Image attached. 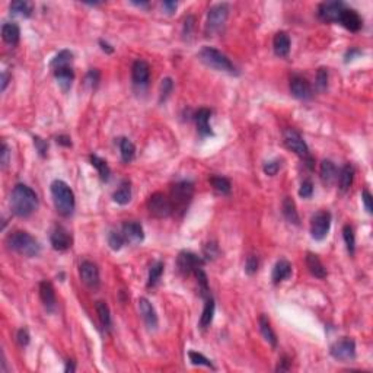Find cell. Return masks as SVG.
Listing matches in <instances>:
<instances>
[{
    "label": "cell",
    "instance_id": "obj_1",
    "mask_svg": "<svg viewBox=\"0 0 373 373\" xmlns=\"http://www.w3.org/2000/svg\"><path fill=\"white\" fill-rule=\"evenodd\" d=\"M38 206V197L28 185L16 184L11 196V209L19 217L31 216Z\"/></svg>",
    "mask_w": 373,
    "mask_h": 373
},
{
    "label": "cell",
    "instance_id": "obj_2",
    "mask_svg": "<svg viewBox=\"0 0 373 373\" xmlns=\"http://www.w3.org/2000/svg\"><path fill=\"white\" fill-rule=\"evenodd\" d=\"M51 196L54 200V206L57 211L65 217L72 216V213L75 210V194H73L72 188L67 185L65 181L55 179L51 182Z\"/></svg>",
    "mask_w": 373,
    "mask_h": 373
},
{
    "label": "cell",
    "instance_id": "obj_3",
    "mask_svg": "<svg viewBox=\"0 0 373 373\" xmlns=\"http://www.w3.org/2000/svg\"><path fill=\"white\" fill-rule=\"evenodd\" d=\"M6 243H8V248L15 251V253L21 254L23 257H37L38 254L41 253V246L38 241L31 236L28 232L23 231H16L11 233L6 239Z\"/></svg>",
    "mask_w": 373,
    "mask_h": 373
},
{
    "label": "cell",
    "instance_id": "obj_4",
    "mask_svg": "<svg viewBox=\"0 0 373 373\" xmlns=\"http://www.w3.org/2000/svg\"><path fill=\"white\" fill-rule=\"evenodd\" d=\"M200 60L206 65V66L211 67L214 70H219V72H226V73H236V69L233 66L231 60L228 58V55L223 54L222 51L213 48V47H203L198 53Z\"/></svg>",
    "mask_w": 373,
    "mask_h": 373
},
{
    "label": "cell",
    "instance_id": "obj_5",
    "mask_svg": "<svg viewBox=\"0 0 373 373\" xmlns=\"http://www.w3.org/2000/svg\"><path fill=\"white\" fill-rule=\"evenodd\" d=\"M193 194H194V185L190 181L176 182L171 190V203H172L174 210L185 211L193 198Z\"/></svg>",
    "mask_w": 373,
    "mask_h": 373
},
{
    "label": "cell",
    "instance_id": "obj_6",
    "mask_svg": "<svg viewBox=\"0 0 373 373\" xmlns=\"http://www.w3.org/2000/svg\"><path fill=\"white\" fill-rule=\"evenodd\" d=\"M229 15V6L226 3H217L211 6L207 15V23H206V33L209 35L217 34L225 26L226 19Z\"/></svg>",
    "mask_w": 373,
    "mask_h": 373
},
{
    "label": "cell",
    "instance_id": "obj_7",
    "mask_svg": "<svg viewBox=\"0 0 373 373\" xmlns=\"http://www.w3.org/2000/svg\"><path fill=\"white\" fill-rule=\"evenodd\" d=\"M147 210L156 219H165L174 213V207L171 198H168L162 193H154L147 200Z\"/></svg>",
    "mask_w": 373,
    "mask_h": 373
},
{
    "label": "cell",
    "instance_id": "obj_8",
    "mask_svg": "<svg viewBox=\"0 0 373 373\" xmlns=\"http://www.w3.org/2000/svg\"><path fill=\"white\" fill-rule=\"evenodd\" d=\"M331 228V213L327 210L318 211L310 220V235L315 241H322L327 238Z\"/></svg>",
    "mask_w": 373,
    "mask_h": 373
},
{
    "label": "cell",
    "instance_id": "obj_9",
    "mask_svg": "<svg viewBox=\"0 0 373 373\" xmlns=\"http://www.w3.org/2000/svg\"><path fill=\"white\" fill-rule=\"evenodd\" d=\"M203 264H204V261H203L201 257H198L194 253H190V251L179 253L178 258H176L178 271L184 275H190L196 273L197 270H200L203 267Z\"/></svg>",
    "mask_w": 373,
    "mask_h": 373
},
{
    "label": "cell",
    "instance_id": "obj_10",
    "mask_svg": "<svg viewBox=\"0 0 373 373\" xmlns=\"http://www.w3.org/2000/svg\"><path fill=\"white\" fill-rule=\"evenodd\" d=\"M331 356L341 362H349L356 357V343L351 338H341L331 346Z\"/></svg>",
    "mask_w": 373,
    "mask_h": 373
},
{
    "label": "cell",
    "instance_id": "obj_11",
    "mask_svg": "<svg viewBox=\"0 0 373 373\" xmlns=\"http://www.w3.org/2000/svg\"><path fill=\"white\" fill-rule=\"evenodd\" d=\"M283 137H285L286 146L292 152H295L297 156H300V158L309 156V147H307L306 142L303 140V137L295 129H287V130H285Z\"/></svg>",
    "mask_w": 373,
    "mask_h": 373
},
{
    "label": "cell",
    "instance_id": "obj_12",
    "mask_svg": "<svg viewBox=\"0 0 373 373\" xmlns=\"http://www.w3.org/2000/svg\"><path fill=\"white\" fill-rule=\"evenodd\" d=\"M346 9L344 3L334 0V2H324L319 5L318 15L319 18L325 22H338L341 12Z\"/></svg>",
    "mask_w": 373,
    "mask_h": 373
},
{
    "label": "cell",
    "instance_id": "obj_13",
    "mask_svg": "<svg viewBox=\"0 0 373 373\" xmlns=\"http://www.w3.org/2000/svg\"><path fill=\"white\" fill-rule=\"evenodd\" d=\"M79 274L80 278L89 289H98L99 283V270L98 267L90 261H83L79 267Z\"/></svg>",
    "mask_w": 373,
    "mask_h": 373
},
{
    "label": "cell",
    "instance_id": "obj_14",
    "mask_svg": "<svg viewBox=\"0 0 373 373\" xmlns=\"http://www.w3.org/2000/svg\"><path fill=\"white\" fill-rule=\"evenodd\" d=\"M50 241L55 251H66L72 246L73 243V238L72 233L67 231L63 226H55L51 235H50Z\"/></svg>",
    "mask_w": 373,
    "mask_h": 373
},
{
    "label": "cell",
    "instance_id": "obj_15",
    "mask_svg": "<svg viewBox=\"0 0 373 373\" xmlns=\"http://www.w3.org/2000/svg\"><path fill=\"white\" fill-rule=\"evenodd\" d=\"M132 77L134 85L146 86L150 79V67L144 60H136L132 67Z\"/></svg>",
    "mask_w": 373,
    "mask_h": 373
},
{
    "label": "cell",
    "instance_id": "obj_16",
    "mask_svg": "<svg viewBox=\"0 0 373 373\" xmlns=\"http://www.w3.org/2000/svg\"><path fill=\"white\" fill-rule=\"evenodd\" d=\"M290 92L297 99H309L312 97L310 83L302 76H293L290 79Z\"/></svg>",
    "mask_w": 373,
    "mask_h": 373
},
{
    "label": "cell",
    "instance_id": "obj_17",
    "mask_svg": "<svg viewBox=\"0 0 373 373\" xmlns=\"http://www.w3.org/2000/svg\"><path fill=\"white\" fill-rule=\"evenodd\" d=\"M122 236L126 242L129 243H133V245H137L144 239V232H143V228L140 223L137 222H127L122 225Z\"/></svg>",
    "mask_w": 373,
    "mask_h": 373
},
{
    "label": "cell",
    "instance_id": "obj_18",
    "mask_svg": "<svg viewBox=\"0 0 373 373\" xmlns=\"http://www.w3.org/2000/svg\"><path fill=\"white\" fill-rule=\"evenodd\" d=\"M338 22H340L346 29L351 31V33H357V31H360V28H362L363 25L360 15L354 11V9H344V11L341 12Z\"/></svg>",
    "mask_w": 373,
    "mask_h": 373
},
{
    "label": "cell",
    "instance_id": "obj_19",
    "mask_svg": "<svg viewBox=\"0 0 373 373\" xmlns=\"http://www.w3.org/2000/svg\"><path fill=\"white\" fill-rule=\"evenodd\" d=\"M139 309H140V314H142V318L144 321V324H146V327L149 329L158 328V315H156V310H154L152 303L146 297H140L139 299Z\"/></svg>",
    "mask_w": 373,
    "mask_h": 373
},
{
    "label": "cell",
    "instance_id": "obj_20",
    "mask_svg": "<svg viewBox=\"0 0 373 373\" xmlns=\"http://www.w3.org/2000/svg\"><path fill=\"white\" fill-rule=\"evenodd\" d=\"M40 296L44 303V307L47 312H54L55 306H57V300H55V292L53 285L50 282H41L40 283Z\"/></svg>",
    "mask_w": 373,
    "mask_h": 373
},
{
    "label": "cell",
    "instance_id": "obj_21",
    "mask_svg": "<svg viewBox=\"0 0 373 373\" xmlns=\"http://www.w3.org/2000/svg\"><path fill=\"white\" fill-rule=\"evenodd\" d=\"M211 117V111L207 110V108H200V110L196 112V124H197V130L198 134L201 137H207V136H211L213 132H211V127H210L209 120Z\"/></svg>",
    "mask_w": 373,
    "mask_h": 373
},
{
    "label": "cell",
    "instance_id": "obj_22",
    "mask_svg": "<svg viewBox=\"0 0 373 373\" xmlns=\"http://www.w3.org/2000/svg\"><path fill=\"white\" fill-rule=\"evenodd\" d=\"M306 267L307 270L310 271V274L315 275L317 278H325L327 274H328L325 265H324L322 261L319 260V257L317 254L314 253L306 254Z\"/></svg>",
    "mask_w": 373,
    "mask_h": 373
},
{
    "label": "cell",
    "instance_id": "obj_23",
    "mask_svg": "<svg viewBox=\"0 0 373 373\" xmlns=\"http://www.w3.org/2000/svg\"><path fill=\"white\" fill-rule=\"evenodd\" d=\"M273 48L274 53L278 57H287L290 53V37L285 31H280L274 35L273 40Z\"/></svg>",
    "mask_w": 373,
    "mask_h": 373
},
{
    "label": "cell",
    "instance_id": "obj_24",
    "mask_svg": "<svg viewBox=\"0 0 373 373\" xmlns=\"http://www.w3.org/2000/svg\"><path fill=\"white\" fill-rule=\"evenodd\" d=\"M290 275H292V264L287 260H280L275 263L274 268H273V275H271L274 285H278L280 282L289 278Z\"/></svg>",
    "mask_w": 373,
    "mask_h": 373
},
{
    "label": "cell",
    "instance_id": "obj_25",
    "mask_svg": "<svg viewBox=\"0 0 373 373\" xmlns=\"http://www.w3.org/2000/svg\"><path fill=\"white\" fill-rule=\"evenodd\" d=\"M54 76L60 85V88L63 89L65 92L70 89L72 86V82L75 79V73H73V69L70 67H60V69H55Z\"/></svg>",
    "mask_w": 373,
    "mask_h": 373
},
{
    "label": "cell",
    "instance_id": "obj_26",
    "mask_svg": "<svg viewBox=\"0 0 373 373\" xmlns=\"http://www.w3.org/2000/svg\"><path fill=\"white\" fill-rule=\"evenodd\" d=\"M319 174H321V179H322L327 185L334 184V182L337 181V178H338L335 165L332 164L331 161H328V159L322 161L321 168H319Z\"/></svg>",
    "mask_w": 373,
    "mask_h": 373
},
{
    "label": "cell",
    "instance_id": "obj_27",
    "mask_svg": "<svg viewBox=\"0 0 373 373\" xmlns=\"http://www.w3.org/2000/svg\"><path fill=\"white\" fill-rule=\"evenodd\" d=\"M112 198L117 204L120 206H126L130 203L132 200V186H130V182L129 181H122L120 184V186L114 191L112 194Z\"/></svg>",
    "mask_w": 373,
    "mask_h": 373
},
{
    "label": "cell",
    "instance_id": "obj_28",
    "mask_svg": "<svg viewBox=\"0 0 373 373\" xmlns=\"http://www.w3.org/2000/svg\"><path fill=\"white\" fill-rule=\"evenodd\" d=\"M2 37H3L5 43L11 45H16L19 43V37H21L19 26L16 23H5L2 26Z\"/></svg>",
    "mask_w": 373,
    "mask_h": 373
},
{
    "label": "cell",
    "instance_id": "obj_29",
    "mask_svg": "<svg viewBox=\"0 0 373 373\" xmlns=\"http://www.w3.org/2000/svg\"><path fill=\"white\" fill-rule=\"evenodd\" d=\"M214 309H216V303H214V299L209 296L206 299V305L203 309V314H201V318H200V328L206 329L209 328L210 324L213 322V317H214Z\"/></svg>",
    "mask_w": 373,
    "mask_h": 373
},
{
    "label": "cell",
    "instance_id": "obj_30",
    "mask_svg": "<svg viewBox=\"0 0 373 373\" xmlns=\"http://www.w3.org/2000/svg\"><path fill=\"white\" fill-rule=\"evenodd\" d=\"M282 210H283V216H285L287 222H290L293 225H299L300 219H299L296 203L293 201V198L286 197L283 200V204H282Z\"/></svg>",
    "mask_w": 373,
    "mask_h": 373
},
{
    "label": "cell",
    "instance_id": "obj_31",
    "mask_svg": "<svg viewBox=\"0 0 373 373\" xmlns=\"http://www.w3.org/2000/svg\"><path fill=\"white\" fill-rule=\"evenodd\" d=\"M258 325H260V331H261V334H263L264 340L267 341L270 346L277 347V337H275V332L273 331V328H271L270 321H268V318H267L265 315H261V317H260V319H258Z\"/></svg>",
    "mask_w": 373,
    "mask_h": 373
},
{
    "label": "cell",
    "instance_id": "obj_32",
    "mask_svg": "<svg viewBox=\"0 0 373 373\" xmlns=\"http://www.w3.org/2000/svg\"><path fill=\"white\" fill-rule=\"evenodd\" d=\"M353 179H354V168L350 164H347L346 166H343L340 172V178H338L341 191H347L351 186V184H353Z\"/></svg>",
    "mask_w": 373,
    "mask_h": 373
},
{
    "label": "cell",
    "instance_id": "obj_33",
    "mask_svg": "<svg viewBox=\"0 0 373 373\" xmlns=\"http://www.w3.org/2000/svg\"><path fill=\"white\" fill-rule=\"evenodd\" d=\"M12 15L19 16V18H29L33 13V5L29 2L25 0H19V2H13L11 5Z\"/></svg>",
    "mask_w": 373,
    "mask_h": 373
},
{
    "label": "cell",
    "instance_id": "obj_34",
    "mask_svg": "<svg viewBox=\"0 0 373 373\" xmlns=\"http://www.w3.org/2000/svg\"><path fill=\"white\" fill-rule=\"evenodd\" d=\"M120 150H121V158L126 164L132 162L134 159V154H136V147L133 144L132 140H129L127 137H122L120 139Z\"/></svg>",
    "mask_w": 373,
    "mask_h": 373
},
{
    "label": "cell",
    "instance_id": "obj_35",
    "mask_svg": "<svg viewBox=\"0 0 373 373\" xmlns=\"http://www.w3.org/2000/svg\"><path fill=\"white\" fill-rule=\"evenodd\" d=\"M72 61H73V53L69 51V50H61V51L51 60V67H53L54 70L55 69H60V67H70Z\"/></svg>",
    "mask_w": 373,
    "mask_h": 373
},
{
    "label": "cell",
    "instance_id": "obj_36",
    "mask_svg": "<svg viewBox=\"0 0 373 373\" xmlns=\"http://www.w3.org/2000/svg\"><path fill=\"white\" fill-rule=\"evenodd\" d=\"M90 164L98 169L99 176H101L102 181H108V179H110L111 169L110 166H108V164H107L104 159H101V158L97 156V154H92V156H90Z\"/></svg>",
    "mask_w": 373,
    "mask_h": 373
},
{
    "label": "cell",
    "instance_id": "obj_37",
    "mask_svg": "<svg viewBox=\"0 0 373 373\" xmlns=\"http://www.w3.org/2000/svg\"><path fill=\"white\" fill-rule=\"evenodd\" d=\"M210 184L220 194H229L231 193V181L225 176H211Z\"/></svg>",
    "mask_w": 373,
    "mask_h": 373
},
{
    "label": "cell",
    "instance_id": "obj_38",
    "mask_svg": "<svg viewBox=\"0 0 373 373\" xmlns=\"http://www.w3.org/2000/svg\"><path fill=\"white\" fill-rule=\"evenodd\" d=\"M165 265L164 263L158 261L156 264H153L150 267V271H149V278H147V287H154V286L159 283L161 277H162V273H164Z\"/></svg>",
    "mask_w": 373,
    "mask_h": 373
},
{
    "label": "cell",
    "instance_id": "obj_39",
    "mask_svg": "<svg viewBox=\"0 0 373 373\" xmlns=\"http://www.w3.org/2000/svg\"><path fill=\"white\" fill-rule=\"evenodd\" d=\"M97 312H98L99 321L102 324V327L107 329H110L111 327V314H110V307L105 302H97Z\"/></svg>",
    "mask_w": 373,
    "mask_h": 373
},
{
    "label": "cell",
    "instance_id": "obj_40",
    "mask_svg": "<svg viewBox=\"0 0 373 373\" xmlns=\"http://www.w3.org/2000/svg\"><path fill=\"white\" fill-rule=\"evenodd\" d=\"M188 357H190V362L193 363L194 366H206V367H210V369H216L214 364L211 363V360H209L204 354L198 353V351H190L188 353Z\"/></svg>",
    "mask_w": 373,
    "mask_h": 373
},
{
    "label": "cell",
    "instance_id": "obj_41",
    "mask_svg": "<svg viewBox=\"0 0 373 373\" xmlns=\"http://www.w3.org/2000/svg\"><path fill=\"white\" fill-rule=\"evenodd\" d=\"M196 275H197V283H198V292L201 297L207 299L210 296V289H209V282H207V275L206 273L200 268L196 271Z\"/></svg>",
    "mask_w": 373,
    "mask_h": 373
},
{
    "label": "cell",
    "instance_id": "obj_42",
    "mask_svg": "<svg viewBox=\"0 0 373 373\" xmlns=\"http://www.w3.org/2000/svg\"><path fill=\"white\" fill-rule=\"evenodd\" d=\"M343 236H344V242L347 245L349 253L353 255L354 250H356V236H354V231H353V228H351L350 225H346L343 228Z\"/></svg>",
    "mask_w": 373,
    "mask_h": 373
},
{
    "label": "cell",
    "instance_id": "obj_43",
    "mask_svg": "<svg viewBox=\"0 0 373 373\" xmlns=\"http://www.w3.org/2000/svg\"><path fill=\"white\" fill-rule=\"evenodd\" d=\"M124 243H126V239H124V236H122L121 232H110V235H108V245H110V248L112 251H120Z\"/></svg>",
    "mask_w": 373,
    "mask_h": 373
},
{
    "label": "cell",
    "instance_id": "obj_44",
    "mask_svg": "<svg viewBox=\"0 0 373 373\" xmlns=\"http://www.w3.org/2000/svg\"><path fill=\"white\" fill-rule=\"evenodd\" d=\"M317 88H318L319 92H324L327 86H328V69L325 67H321L317 73Z\"/></svg>",
    "mask_w": 373,
    "mask_h": 373
},
{
    "label": "cell",
    "instance_id": "obj_45",
    "mask_svg": "<svg viewBox=\"0 0 373 373\" xmlns=\"http://www.w3.org/2000/svg\"><path fill=\"white\" fill-rule=\"evenodd\" d=\"M258 267H260V261H258V257L255 255H250L246 258V263H245V273L250 275L255 274L258 271Z\"/></svg>",
    "mask_w": 373,
    "mask_h": 373
},
{
    "label": "cell",
    "instance_id": "obj_46",
    "mask_svg": "<svg viewBox=\"0 0 373 373\" xmlns=\"http://www.w3.org/2000/svg\"><path fill=\"white\" fill-rule=\"evenodd\" d=\"M85 83L86 86L90 89H95L98 86L99 83V72L97 69H90L88 73H86V77H85Z\"/></svg>",
    "mask_w": 373,
    "mask_h": 373
},
{
    "label": "cell",
    "instance_id": "obj_47",
    "mask_svg": "<svg viewBox=\"0 0 373 373\" xmlns=\"http://www.w3.org/2000/svg\"><path fill=\"white\" fill-rule=\"evenodd\" d=\"M203 253H204L206 260H214V258L219 255V246H217L216 242H209V243L204 245Z\"/></svg>",
    "mask_w": 373,
    "mask_h": 373
},
{
    "label": "cell",
    "instance_id": "obj_48",
    "mask_svg": "<svg viewBox=\"0 0 373 373\" xmlns=\"http://www.w3.org/2000/svg\"><path fill=\"white\" fill-rule=\"evenodd\" d=\"M172 88H174V82L171 77H165L161 83V102L165 101V99L169 97V94L172 92Z\"/></svg>",
    "mask_w": 373,
    "mask_h": 373
},
{
    "label": "cell",
    "instance_id": "obj_49",
    "mask_svg": "<svg viewBox=\"0 0 373 373\" xmlns=\"http://www.w3.org/2000/svg\"><path fill=\"white\" fill-rule=\"evenodd\" d=\"M282 168V161L275 159V161H270L267 164L264 165V172L268 176H274Z\"/></svg>",
    "mask_w": 373,
    "mask_h": 373
},
{
    "label": "cell",
    "instance_id": "obj_50",
    "mask_svg": "<svg viewBox=\"0 0 373 373\" xmlns=\"http://www.w3.org/2000/svg\"><path fill=\"white\" fill-rule=\"evenodd\" d=\"M312 193H314V184L309 179L303 181L300 185V190H299V196L302 198H309L312 196Z\"/></svg>",
    "mask_w": 373,
    "mask_h": 373
},
{
    "label": "cell",
    "instance_id": "obj_51",
    "mask_svg": "<svg viewBox=\"0 0 373 373\" xmlns=\"http://www.w3.org/2000/svg\"><path fill=\"white\" fill-rule=\"evenodd\" d=\"M9 156H11V152H9V146L6 143H2V152H0V164H2V168L5 169L8 164H9Z\"/></svg>",
    "mask_w": 373,
    "mask_h": 373
},
{
    "label": "cell",
    "instance_id": "obj_52",
    "mask_svg": "<svg viewBox=\"0 0 373 373\" xmlns=\"http://www.w3.org/2000/svg\"><path fill=\"white\" fill-rule=\"evenodd\" d=\"M34 144H35V147H37V150H38V153L41 154V156H45L47 154V150H48V143L43 140L41 137H34Z\"/></svg>",
    "mask_w": 373,
    "mask_h": 373
},
{
    "label": "cell",
    "instance_id": "obj_53",
    "mask_svg": "<svg viewBox=\"0 0 373 373\" xmlns=\"http://www.w3.org/2000/svg\"><path fill=\"white\" fill-rule=\"evenodd\" d=\"M16 340H18V344H19L21 347L28 346V343H29V332H28V329L26 328L19 329V331H18V335H16Z\"/></svg>",
    "mask_w": 373,
    "mask_h": 373
},
{
    "label": "cell",
    "instance_id": "obj_54",
    "mask_svg": "<svg viewBox=\"0 0 373 373\" xmlns=\"http://www.w3.org/2000/svg\"><path fill=\"white\" fill-rule=\"evenodd\" d=\"M194 16H188L185 21H184V37L185 38H190L191 34H193V29H194Z\"/></svg>",
    "mask_w": 373,
    "mask_h": 373
},
{
    "label": "cell",
    "instance_id": "obj_55",
    "mask_svg": "<svg viewBox=\"0 0 373 373\" xmlns=\"http://www.w3.org/2000/svg\"><path fill=\"white\" fill-rule=\"evenodd\" d=\"M362 200H363V203H364V209H366V211L369 213V214H372V194L367 191V190H364L362 193Z\"/></svg>",
    "mask_w": 373,
    "mask_h": 373
},
{
    "label": "cell",
    "instance_id": "obj_56",
    "mask_svg": "<svg viewBox=\"0 0 373 373\" xmlns=\"http://www.w3.org/2000/svg\"><path fill=\"white\" fill-rule=\"evenodd\" d=\"M290 369V362H289V359L283 356V359L278 362V366H277V372H287Z\"/></svg>",
    "mask_w": 373,
    "mask_h": 373
},
{
    "label": "cell",
    "instance_id": "obj_57",
    "mask_svg": "<svg viewBox=\"0 0 373 373\" xmlns=\"http://www.w3.org/2000/svg\"><path fill=\"white\" fill-rule=\"evenodd\" d=\"M162 6H164V9L168 12V13H172V12H175L178 3H176V2H164Z\"/></svg>",
    "mask_w": 373,
    "mask_h": 373
},
{
    "label": "cell",
    "instance_id": "obj_58",
    "mask_svg": "<svg viewBox=\"0 0 373 373\" xmlns=\"http://www.w3.org/2000/svg\"><path fill=\"white\" fill-rule=\"evenodd\" d=\"M57 143H60V144H63V146H66V147H70V146H72V140H70V137H67V136H58V137H57Z\"/></svg>",
    "mask_w": 373,
    "mask_h": 373
},
{
    "label": "cell",
    "instance_id": "obj_59",
    "mask_svg": "<svg viewBox=\"0 0 373 373\" xmlns=\"http://www.w3.org/2000/svg\"><path fill=\"white\" fill-rule=\"evenodd\" d=\"M99 45H101V48H102L104 51H107L108 54H111V53H114V48H112V47H111V45L108 44V43H105L104 40H101V41H99Z\"/></svg>",
    "mask_w": 373,
    "mask_h": 373
},
{
    "label": "cell",
    "instance_id": "obj_60",
    "mask_svg": "<svg viewBox=\"0 0 373 373\" xmlns=\"http://www.w3.org/2000/svg\"><path fill=\"white\" fill-rule=\"evenodd\" d=\"M9 83V75L8 73H2V90H5Z\"/></svg>",
    "mask_w": 373,
    "mask_h": 373
},
{
    "label": "cell",
    "instance_id": "obj_61",
    "mask_svg": "<svg viewBox=\"0 0 373 373\" xmlns=\"http://www.w3.org/2000/svg\"><path fill=\"white\" fill-rule=\"evenodd\" d=\"M359 54H362L359 50H356V48H354V50H351V51H349V53L346 54V61H350V60H353V57H354V55H359Z\"/></svg>",
    "mask_w": 373,
    "mask_h": 373
},
{
    "label": "cell",
    "instance_id": "obj_62",
    "mask_svg": "<svg viewBox=\"0 0 373 373\" xmlns=\"http://www.w3.org/2000/svg\"><path fill=\"white\" fill-rule=\"evenodd\" d=\"M65 370H66L67 373H69V372H75V370H76V366H75V363L72 362V360H69V362H67L66 369H65Z\"/></svg>",
    "mask_w": 373,
    "mask_h": 373
},
{
    "label": "cell",
    "instance_id": "obj_63",
    "mask_svg": "<svg viewBox=\"0 0 373 373\" xmlns=\"http://www.w3.org/2000/svg\"><path fill=\"white\" fill-rule=\"evenodd\" d=\"M133 3H134L136 6H147V3H146V2H140V3H139V2H133Z\"/></svg>",
    "mask_w": 373,
    "mask_h": 373
}]
</instances>
